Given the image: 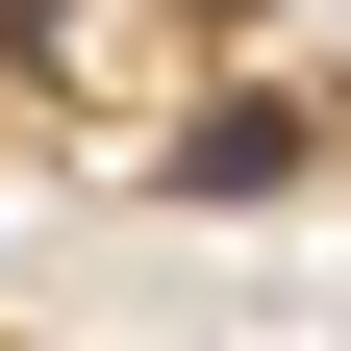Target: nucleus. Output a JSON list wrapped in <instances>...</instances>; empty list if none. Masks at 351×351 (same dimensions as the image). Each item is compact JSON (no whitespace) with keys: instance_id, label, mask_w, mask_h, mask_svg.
Instances as JSON below:
<instances>
[{"instance_id":"obj_1","label":"nucleus","mask_w":351,"mask_h":351,"mask_svg":"<svg viewBox=\"0 0 351 351\" xmlns=\"http://www.w3.org/2000/svg\"><path fill=\"white\" fill-rule=\"evenodd\" d=\"M301 151H326V125H301V101H201V125H176V201H276Z\"/></svg>"}]
</instances>
